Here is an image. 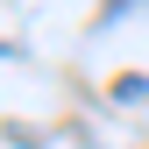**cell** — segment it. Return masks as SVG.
Returning a JSON list of instances; mask_svg holds the SVG:
<instances>
[]
</instances>
